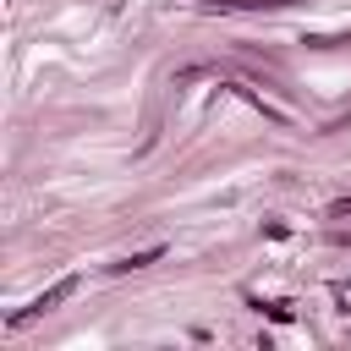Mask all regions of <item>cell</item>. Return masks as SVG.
Segmentation results:
<instances>
[{
	"label": "cell",
	"instance_id": "6da1fadb",
	"mask_svg": "<svg viewBox=\"0 0 351 351\" xmlns=\"http://www.w3.org/2000/svg\"><path fill=\"white\" fill-rule=\"evenodd\" d=\"M77 285H82L77 274H66V280H55V285H49V291H38V296H33V302H27V307H22V313H16L11 324H27V318H38V313H55L60 302H71V296H77Z\"/></svg>",
	"mask_w": 351,
	"mask_h": 351
},
{
	"label": "cell",
	"instance_id": "7a4b0ae2",
	"mask_svg": "<svg viewBox=\"0 0 351 351\" xmlns=\"http://www.w3.org/2000/svg\"><path fill=\"white\" fill-rule=\"evenodd\" d=\"M159 258H165V247H143V252H132V258H121L115 269L126 274V269H148V263H159Z\"/></svg>",
	"mask_w": 351,
	"mask_h": 351
},
{
	"label": "cell",
	"instance_id": "3957f363",
	"mask_svg": "<svg viewBox=\"0 0 351 351\" xmlns=\"http://www.w3.org/2000/svg\"><path fill=\"white\" fill-rule=\"evenodd\" d=\"M247 302H252L258 313H269L274 324H291V318H296V313H291V302H263V296H247Z\"/></svg>",
	"mask_w": 351,
	"mask_h": 351
},
{
	"label": "cell",
	"instance_id": "277c9868",
	"mask_svg": "<svg viewBox=\"0 0 351 351\" xmlns=\"http://www.w3.org/2000/svg\"><path fill=\"white\" fill-rule=\"evenodd\" d=\"M335 219H351V197H340V203H335Z\"/></svg>",
	"mask_w": 351,
	"mask_h": 351
},
{
	"label": "cell",
	"instance_id": "5b68a950",
	"mask_svg": "<svg viewBox=\"0 0 351 351\" xmlns=\"http://www.w3.org/2000/svg\"><path fill=\"white\" fill-rule=\"evenodd\" d=\"M346 291H351V285H346Z\"/></svg>",
	"mask_w": 351,
	"mask_h": 351
}]
</instances>
